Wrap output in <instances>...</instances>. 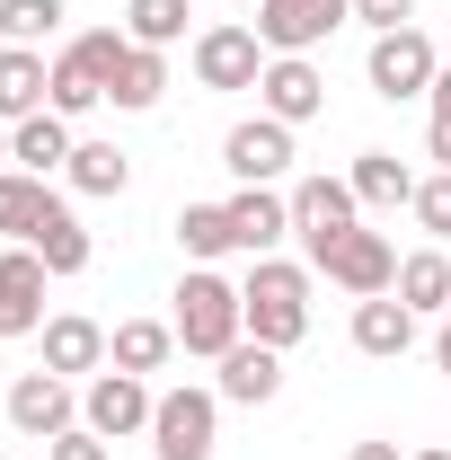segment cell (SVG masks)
Returning a JSON list of instances; mask_svg holds the SVG:
<instances>
[{
    "instance_id": "6da1fadb",
    "label": "cell",
    "mask_w": 451,
    "mask_h": 460,
    "mask_svg": "<svg viewBox=\"0 0 451 460\" xmlns=\"http://www.w3.org/2000/svg\"><path fill=\"white\" fill-rule=\"evenodd\" d=\"M310 266L301 257H248V275H239V310H248V337L292 354V345L310 337Z\"/></svg>"
},
{
    "instance_id": "7a4b0ae2",
    "label": "cell",
    "mask_w": 451,
    "mask_h": 460,
    "mask_svg": "<svg viewBox=\"0 0 451 460\" xmlns=\"http://www.w3.org/2000/svg\"><path fill=\"white\" fill-rule=\"evenodd\" d=\"M169 301H177V310H169L177 345H186V354H204V363H222L230 345L248 337V310H239V284H230L222 266H186Z\"/></svg>"
},
{
    "instance_id": "3957f363",
    "label": "cell",
    "mask_w": 451,
    "mask_h": 460,
    "mask_svg": "<svg viewBox=\"0 0 451 460\" xmlns=\"http://www.w3.org/2000/svg\"><path fill=\"white\" fill-rule=\"evenodd\" d=\"M213 452H222V390H195V381L160 390V407H151V460H213Z\"/></svg>"
},
{
    "instance_id": "277c9868",
    "label": "cell",
    "mask_w": 451,
    "mask_h": 460,
    "mask_svg": "<svg viewBox=\"0 0 451 460\" xmlns=\"http://www.w3.org/2000/svg\"><path fill=\"white\" fill-rule=\"evenodd\" d=\"M186 62H195V89L239 98V89H257V80H266V62H275V54L257 45V27H248V18H213V27H195Z\"/></svg>"
},
{
    "instance_id": "5b68a950",
    "label": "cell",
    "mask_w": 451,
    "mask_h": 460,
    "mask_svg": "<svg viewBox=\"0 0 451 460\" xmlns=\"http://www.w3.org/2000/svg\"><path fill=\"white\" fill-rule=\"evenodd\" d=\"M283 195H292V230H301V266L319 275V257H328L345 230L363 222V204H354V177H328V169H319V177H292Z\"/></svg>"
},
{
    "instance_id": "8992f818",
    "label": "cell",
    "mask_w": 451,
    "mask_h": 460,
    "mask_svg": "<svg viewBox=\"0 0 451 460\" xmlns=\"http://www.w3.org/2000/svg\"><path fill=\"white\" fill-rule=\"evenodd\" d=\"M434 71H443V54H434V36H425V27H390V36H372V54H363V80H372V98H381V107L425 98V89H434Z\"/></svg>"
},
{
    "instance_id": "52a82bcc",
    "label": "cell",
    "mask_w": 451,
    "mask_h": 460,
    "mask_svg": "<svg viewBox=\"0 0 451 460\" xmlns=\"http://www.w3.org/2000/svg\"><path fill=\"white\" fill-rule=\"evenodd\" d=\"M151 407H160V390L142 381V372H89L80 381V425L89 434H107V443H133V434H151Z\"/></svg>"
},
{
    "instance_id": "ba28073f",
    "label": "cell",
    "mask_w": 451,
    "mask_h": 460,
    "mask_svg": "<svg viewBox=\"0 0 451 460\" xmlns=\"http://www.w3.org/2000/svg\"><path fill=\"white\" fill-rule=\"evenodd\" d=\"M0 416L27 434V443H54V434H71L80 425V381H62V372H18L9 381V399H0Z\"/></svg>"
},
{
    "instance_id": "9c48e42d",
    "label": "cell",
    "mask_w": 451,
    "mask_h": 460,
    "mask_svg": "<svg viewBox=\"0 0 451 460\" xmlns=\"http://www.w3.org/2000/svg\"><path fill=\"white\" fill-rule=\"evenodd\" d=\"M345 18H354V0H257L248 27H257L266 54H319Z\"/></svg>"
},
{
    "instance_id": "30bf717a",
    "label": "cell",
    "mask_w": 451,
    "mask_h": 460,
    "mask_svg": "<svg viewBox=\"0 0 451 460\" xmlns=\"http://www.w3.org/2000/svg\"><path fill=\"white\" fill-rule=\"evenodd\" d=\"M222 169L239 186H292V124L275 115H239L222 133Z\"/></svg>"
},
{
    "instance_id": "8fae6325",
    "label": "cell",
    "mask_w": 451,
    "mask_h": 460,
    "mask_svg": "<svg viewBox=\"0 0 451 460\" xmlns=\"http://www.w3.org/2000/svg\"><path fill=\"white\" fill-rule=\"evenodd\" d=\"M319 275H328L345 301H372V292H390V284H398V248H390V230H363V222H354L337 248L319 257Z\"/></svg>"
},
{
    "instance_id": "7c38bea8",
    "label": "cell",
    "mask_w": 451,
    "mask_h": 460,
    "mask_svg": "<svg viewBox=\"0 0 451 460\" xmlns=\"http://www.w3.org/2000/svg\"><path fill=\"white\" fill-rule=\"evenodd\" d=\"M257 115H275V124H292V133L319 124V115H328V71H319L310 54H275L266 80H257Z\"/></svg>"
},
{
    "instance_id": "4fadbf2b",
    "label": "cell",
    "mask_w": 451,
    "mask_h": 460,
    "mask_svg": "<svg viewBox=\"0 0 451 460\" xmlns=\"http://www.w3.org/2000/svg\"><path fill=\"white\" fill-rule=\"evenodd\" d=\"M45 284H54V266L27 239H9L0 248V337H45Z\"/></svg>"
},
{
    "instance_id": "5bb4252c",
    "label": "cell",
    "mask_w": 451,
    "mask_h": 460,
    "mask_svg": "<svg viewBox=\"0 0 451 460\" xmlns=\"http://www.w3.org/2000/svg\"><path fill=\"white\" fill-rule=\"evenodd\" d=\"M222 213H230L239 257H283V239H292V195L283 186H239Z\"/></svg>"
},
{
    "instance_id": "9a60e30c",
    "label": "cell",
    "mask_w": 451,
    "mask_h": 460,
    "mask_svg": "<svg viewBox=\"0 0 451 460\" xmlns=\"http://www.w3.org/2000/svg\"><path fill=\"white\" fill-rule=\"evenodd\" d=\"M36 345H45V372H62V381H89V372H107V328H98L89 310H54Z\"/></svg>"
},
{
    "instance_id": "2e32d148",
    "label": "cell",
    "mask_w": 451,
    "mask_h": 460,
    "mask_svg": "<svg viewBox=\"0 0 451 460\" xmlns=\"http://www.w3.org/2000/svg\"><path fill=\"white\" fill-rule=\"evenodd\" d=\"M54 107V54L36 45H0V124H27V115Z\"/></svg>"
},
{
    "instance_id": "e0dca14e",
    "label": "cell",
    "mask_w": 451,
    "mask_h": 460,
    "mask_svg": "<svg viewBox=\"0 0 451 460\" xmlns=\"http://www.w3.org/2000/svg\"><path fill=\"white\" fill-rule=\"evenodd\" d=\"M213 390H222V407H266L283 390V354H275V345H257V337H239L222 354V381H213Z\"/></svg>"
},
{
    "instance_id": "ac0fdd59",
    "label": "cell",
    "mask_w": 451,
    "mask_h": 460,
    "mask_svg": "<svg viewBox=\"0 0 451 460\" xmlns=\"http://www.w3.org/2000/svg\"><path fill=\"white\" fill-rule=\"evenodd\" d=\"M71 142H80V133H71V115H27V124H9V169H27V177H62L71 169Z\"/></svg>"
},
{
    "instance_id": "d6986e66",
    "label": "cell",
    "mask_w": 451,
    "mask_h": 460,
    "mask_svg": "<svg viewBox=\"0 0 451 460\" xmlns=\"http://www.w3.org/2000/svg\"><path fill=\"white\" fill-rule=\"evenodd\" d=\"M416 345V310L398 301V292H372V301H354V354H372V363H398Z\"/></svg>"
},
{
    "instance_id": "ffe728a7",
    "label": "cell",
    "mask_w": 451,
    "mask_h": 460,
    "mask_svg": "<svg viewBox=\"0 0 451 460\" xmlns=\"http://www.w3.org/2000/svg\"><path fill=\"white\" fill-rule=\"evenodd\" d=\"M390 292L416 310V319H443V310H451V248H434V239H425V248H407Z\"/></svg>"
},
{
    "instance_id": "44dd1931",
    "label": "cell",
    "mask_w": 451,
    "mask_h": 460,
    "mask_svg": "<svg viewBox=\"0 0 451 460\" xmlns=\"http://www.w3.org/2000/svg\"><path fill=\"white\" fill-rule=\"evenodd\" d=\"M107 363L151 381V372L177 363V328H169V319H115V328H107Z\"/></svg>"
},
{
    "instance_id": "7402d4cb",
    "label": "cell",
    "mask_w": 451,
    "mask_h": 460,
    "mask_svg": "<svg viewBox=\"0 0 451 460\" xmlns=\"http://www.w3.org/2000/svg\"><path fill=\"white\" fill-rule=\"evenodd\" d=\"M45 266H54V284H71V275H89V230H80V213H71V195L54 186V204H45V222H36V239H27Z\"/></svg>"
},
{
    "instance_id": "603a6c76",
    "label": "cell",
    "mask_w": 451,
    "mask_h": 460,
    "mask_svg": "<svg viewBox=\"0 0 451 460\" xmlns=\"http://www.w3.org/2000/svg\"><path fill=\"white\" fill-rule=\"evenodd\" d=\"M62 186L107 204V195H124V186H133V151H124V142H89V133H80V142H71V169H62Z\"/></svg>"
},
{
    "instance_id": "cb8c5ba5",
    "label": "cell",
    "mask_w": 451,
    "mask_h": 460,
    "mask_svg": "<svg viewBox=\"0 0 451 460\" xmlns=\"http://www.w3.org/2000/svg\"><path fill=\"white\" fill-rule=\"evenodd\" d=\"M354 204L363 213H398V204H416V169L398 160V151H354Z\"/></svg>"
},
{
    "instance_id": "d4e9b609",
    "label": "cell",
    "mask_w": 451,
    "mask_h": 460,
    "mask_svg": "<svg viewBox=\"0 0 451 460\" xmlns=\"http://www.w3.org/2000/svg\"><path fill=\"white\" fill-rule=\"evenodd\" d=\"M160 98H169V54L133 45V54H124V71L107 80V107H115V115H151Z\"/></svg>"
},
{
    "instance_id": "484cf974",
    "label": "cell",
    "mask_w": 451,
    "mask_h": 460,
    "mask_svg": "<svg viewBox=\"0 0 451 460\" xmlns=\"http://www.w3.org/2000/svg\"><path fill=\"white\" fill-rule=\"evenodd\" d=\"M54 204V177H27V169H0V239H36Z\"/></svg>"
},
{
    "instance_id": "4316f807",
    "label": "cell",
    "mask_w": 451,
    "mask_h": 460,
    "mask_svg": "<svg viewBox=\"0 0 451 460\" xmlns=\"http://www.w3.org/2000/svg\"><path fill=\"white\" fill-rule=\"evenodd\" d=\"M177 248H186V266H222L230 248V213L222 204H177Z\"/></svg>"
},
{
    "instance_id": "83f0119b",
    "label": "cell",
    "mask_w": 451,
    "mask_h": 460,
    "mask_svg": "<svg viewBox=\"0 0 451 460\" xmlns=\"http://www.w3.org/2000/svg\"><path fill=\"white\" fill-rule=\"evenodd\" d=\"M186 18H195V0H124V36L151 45V54L186 45Z\"/></svg>"
},
{
    "instance_id": "f1b7e54d",
    "label": "cell",
    "mask_w": 451,
    "mask_h": 460,
    "mask_svg": "<svg viewBox=\"0 0 451 460\" xmlns=\"http://www.w3.org/2000/svg\"><path fill=\"white\" fill-rule=\"evenodd\" d=\"M98 107H107V80L80 62V45H62V54H54V115L80 124V115H98Z\"/></svg>"
},
{
    "instance_id": "f546056e",
    "label": "cell",
    "mask_w": 451,
    "mask_h": 460,
    "mask_svg": "<svg viewBox=\"0 0 451 460\" xmlns=\"http://www.w3.org/2000/svg\"><path fill=\"white\" fill-rule=\"evenodd\" d=\"M62 18H71V0H0V45L45 54V36H62Z\"/></svg>"
},
{
    "instance_id": "4dcf8cb0",
    "label": "cell",
    "mask_w": 451,
    "mask_h": 460,
    "mask_svg": "<svg viewBox=\"0 0 451 460\" xmlns=\"http://www.w3.org/2000/svg\"><path fill=\"white\" fill-rule=\"evenodd\" d=\"M416 230L434 239V248H451V169H434V177H416Z\"/></svg>"
},
{
    "instance_id": "1f68e13d",
    "label": "cell",
    "mask_w": 451,
    "mask_h": 460,
    "mask_svg": "<svg viewBox=\"0 0 451 460\" xmlns=\"http://www.w3.org/2000/svg\"><path fill=\"white\" fill-rule=\"evenodd\" d=\"M354 27L390 36V27H416V0H354Z\"/></svg>"
},
{
    "instance_id": "d6a6232c",
    "label": "cell",
    "mask_w": 451,
    "mask_h": 460,
    "mask_svg": "<svg viewBox=\"0 0 451 460\" xmlns=\"http://www.w3.org/2000/svg\"><path fill=\"white\" fill-rule=\"evenodd\" d=\"M45 460H115V452H107V434L71 425V434H54V443H45Z\"/></svg>"
},
{
    "instance_id": "836d02e7",
    "label": "cell",
    "mask_w": 451,
    "mask_h": 460,
    "mask_svg": "<svg viewBox=\"0 0 451 460\" xmlns=\"http://www.w3.org/2000/svg\"><path fill=\"white\" fill-rule=\"evenodd\" d=\"M425 160H434V169H451V115H434V124H425Z\"/></svg>"
},
{
    "instance_id": "e575fe53",
    "label": "cell",
    "mask_w": 451,
    "mask_h": 460,
    "mask_svg": "<svg viewBox=\"0 0 451 460\" xmlns=\"http://www.w3.org/2000/svg\"><path fill=\"white\" fill-rule=\"evenodd\" d=\"M425 107H434V115H451V62L434 71V89H425Z\"/></svg>"
},
{
    "instance_id": "d590c367",
    "label": "cell",
    "mask_w": 451,
    "mask_h": 460,
    "mask_svg": "<svg viewBox=\"0 0 451 460\" xmlns=\"http://www.w3.org/2000/svg\"><path fill=\"white\" fill-rule=\"evenodd\" d=\"M345 460H407V452H398V443H354Z\"/></svg>"
},
{
    "instance_id": "8d00e7d4",
    "label": "cell",
    "mask_w": 451,
    "mask_h": 460,
    "mask_svg": "<svg viewBox=\"0 0 451 460\" xmlns=\"http://www.w3.org/2000/svg\"><path fill=\"white\" fill-rule=\"evenodd\" d=\"M434 372H451V310H443V328H434Z\"/></svg>"
},
{
    "instance_id": "74e56055",
    "label": "cell",
    "mask_w": 451,
    "mask_h": 460,
    "mask_svg": "<svg viewBox=\"0 0 451 460\" xmlns=\"http://www.w3.org/2000/svg\"><path fill=\"white\" fill-rule=\"evenodd\" d=\"M407 460H451V452H443V443H416V452H407Z\"/></svg>"
},
{
    "instance_id": "f35d334b",
    "label": "cell",
    "mask_w": 451,
    "mask_h": 460,
    "mask_svg": "<svg viewBox=\"0 0 451 460\" xmlns=\"http://www.w3.org/2000/svg\"><path fill=\"white\" fill-rule=\"evenodd\" d=\"M0 169H9V124H0Z\"/></svg>"
},
{
    "instance_id": "ab89813d",
    "label": "cell",
    "mask_w": 451,
    "mask_h": 460,
    "mask_svg": "<svg viewBox=\"0 0 451 460\" xmlns=\"http://www.w3.org/2000/svg\"><path fill=\"white\" fill-rule=\"evenodd\" d=\"M230 9H257V0H230Z\"/></svg>"
}]
</instances>
